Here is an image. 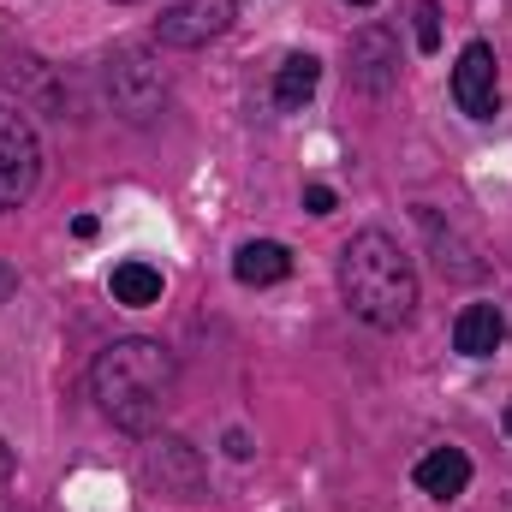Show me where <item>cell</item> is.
<instances>
[{"mask_svg":"<svg viewBox=\"0 0 512 512\" xmlns=\"http://www.w3.org/2000/svg\"><path fill=\"white\" fill-rule=\"evenodd\" d=\"M0 78L36 108V114H66V96H60V84H54V72L42 66V60H30V54H18V60H0Z\"/></svg>","mask_w":512,"mask_h":512,"instance_id":"cell-10","label":"cell"},{"mask_svg":"<svg viewBox=\"0 0 512 512\" xmlns=\"http://www.w3.org/2000/svg\"><path fill=\"white\" fill-rule=\"evenodd\" d=\"M346 60H352L346 72H352V84H358L364 96H387V90L399 84V42H393L387 24H364V30L352 36Z\"/></svg>","mask_w":512,"mask_h":512,"instance_id":"cell-7","label":"cell"},{"mask_svg":"<svg viewBox=\"0 0 512 512\" xmlns=\"http://www.w3.org/2000/svg\"><path fill=\"white\" fill-rule=\"evenodd\" d=\"M417 489L423 495H435V501H453V495H465V483H471V459L459 453V447H435V453H423L417 459Z\"/></svg>","mask_w":512,"mask_h":512,"instance_id":"cell-12","label":"cell"},{"mask_svg":"<svg viewBox=\"0 0 512 512\" xmlns=\"http://www.w3.org/2000/svg\"><path fill=\"white\" fill-rule=\"evenodd\" d=\"M108 286H114V298H120V304L143 310V304H155V298H161V268H149V262H137V256H131V262L114 268V280H108Z\"/></svg>","mask_w":512,"mask_h":512,"instance_id":"cell-15","label":"cell"},{"mask_svg":"<svg viewBox=\"0 0 512 512\" xmlns=\"http://www.w3.org/2000/svg\"><path fill=\"white\" fill-rule=\"evenodd\" d=\"M114 6H137V0H114Z\"/></svg>","mask_w":512,"mask_h":512,"instance_id":"cell-21","label":"cell"},{"mask_svg":"<svg viewBox=\"0 0 512 512\" xmlns=\"http://www.w3.org/2000/svg\"><path fill=\"white\" fill-rule=\"evenodd\" d=\"M411 18H417V48L435 54V48H441V6H435V0H417Z\"/></svg>","mask_w":512,"mask_h":512,"instance_id":"cell-16","label":"cell"},{"mask_svg":"<svg viewBox=\"0 0 512 512\" xmlns=\"http://www.w3.org/2000/svg\"><path fill=\"white\" fill-rule=\"evenodd\" d=\"M340 298L358 322H370L382 334L405 328L417 316V268H411L405 245L382 227L352 233L340 251Z\"/></svg>","mask_w":512,"mask_h":512,"instance_id":"cell-2","label":"cell"},{"mask_svg":"<svg viewBox=\"0 0 512 512\" xmlns=\"http://www.w3.org/2000/svg\"><path fill=\"white\" fill-rule=\"evenodd\" d=\"M179 387V364L161 340H114L96 352L90 364V393L102 405V417L126 435H155V423L167 417Z\"/></svg>","mask_w":512,"mask_h":512,"instance_id":"cell-1","label":"cell"},{"mask_svg":"<svg viewBox=\"0 0 512 512\" xmlns=\"http://www.w3.org/2000/svg\"><path fill=\"white\" fill-rule=\"evenodd\" d=\"M143 477H149L161 495H173V501H197V495H203V459H197V447H191V441H179V435L149 441Z\"/></svg>","mask_w":512,"mask_h":512,"instance_id":"cell-6","label":"cell"},{"mask_svg":"<svg viewBox=\"0 0 512 512\" xmlns=\"http://www.w3.org/2000/svg\"><path fill=\"white\" fill-rule=\"evenodd\" d=\"M507 346V316L501 304H465L459 322H453V352L465 358H495Z\"/></svg>","mask_w":512,"mask_h":512,"instance_id":"cell-9","label":"cell"},{"mask_svg":"<svg viewBox=\"0 0 512 512\" xmlns=\"http://www.w3.org/2000/svg\"><path fill=\"white\" fill-rule=\"evenodd\" d=\"M417 227L429 233V245H435V268H441L447 280H477V274H483V256L471 251L453 227H441L435 209H417Z\"/></svg>","mask_w":512,"mask_h":512,"instance_id":"cell-11","label":"cell"},{"mask_svg":"<svg viewBox=\"0 0 512 512\" xmlns=\"http://www.w3.org/2000/svg\"><path fill=\"white\" fill-rule=\"evenodd\" d=\"M233 274H239V286H274V280L292 274V251L274 245V239H251L233 256Z\"/></svg>","mask_w":512,"mask_h":512,"instance_id":"cell-13","label":"cell"},{"mask_svg":"<svg viewBox=\"0 0 512 512\" xmlns=\"http://www.w3.org/2000/svg\"><path fill=\"white\" fill-rule=\"evenodd\" d=\"M352 6H370V0H352Z\"/></svg>","mask_w":512,"mask_h":512,"instance_id":"cell-22","label":"cell"},{"mask_svg":"<svg viewBox=\"0 0 512 512\" xmlns=\"http://www.w3.org/2000/svg\"><path fill=\"white\" fill-rule=\"evenodd\" d=\"M453 102L471 120H495L501 108V84H495V48L489 42H465L459 66H453Z\"/></svg>","mask_w":512,"mask_h":512,"instance_id":"cell-8","label":"cell"},{"mask_svg":"<svg viewBox=\"0 0 512 512\" xmlns=\"http://www.w3.org/2000/svg\"><path fill=\"white\" fill-rule=\"evenodd\" d=\"M304 209H310V215H334V191H328V185H310V191H304Z\"/></svg>","mask_w":512,"mask_h":512,"instance_id":"cell-17","label":"cell"},{"mask_svg":"<svg viewBox=\"0 0 512 512\" xmlns=\"http://www.w3.org/2000/svg\"><path fill=\"white\" fill-rule=\"evenodd\" d=\"M239 18V0H179L155 18V42L161 48H203L215 36H227Z\"/></svg>","mask_w":512,"mask_h":512,"instance_id":"cell-5","label":"cell"},{"mask_svg":"<svg viewBox=\"0 0 512 512\" xmlns=\"http://www.w3.org/2000/svg\"><path fill=\"white\" fill-rule=\"evenodd\" d=\"M6 471H12V459H6V447H0V483H6Z\"/></svg>","mask_w":512,"mask_h":512,"instance_id":"cell-19","label":"cell"},{"mask_svg":"<svg viewBox=\"0 0 512 512\" xmlns=\"http://www.w3.org/2000/svg\"><path fill=\"white\" fill-rule=\"evenodd\" d=\"M12 292H18V274H12V262H0V304H6Z\"/></svg>","mask_w":512,"mask_h":512,"instance_id":"cell-18","label":"cell"},{"mask_svg":"<svg viewBox=\"0 0 512 512\" xmlns=\"http://www.w3.org/2000/svg\"><path fill=\"white\" fill-rule=\"evenodd\" d=\"M102 84H108V102H114V114H120L126 126H149V120H161V108H167V96H173L167 66H161L149 48H114Z\"/></svg>","mask_w":512,"mask_h":512,"instance_id":"cell-3","label":"cell"},{"mask_svg":"<svg viewBox=\"0 0 512 512\" xmlns=\"http://www.w3.org/2000/svg\"><path fill=\"white\" fill-rule=\"evenodd\" d=\"M316 84H322V60L316 54H286L280 60V72H274V108H304L310 96H316Z\"/></svg>","mask_w":512,"mask_h":512,"instance_id":"cell-14","label":"cell"},{"mask_svg":"<svg viewBox=\"0 0 512 512\" xmlns=\"http://www.w3.org/2000/svg\"><path fill=\"white\" fill-rule=\"evenodd\" d=\"M507 435H512V405H507Z\"/></svg>","mask_w":512,"mask_h":512,"instance_id":"cell-20","label":"cell"},{"mask_svg":"<svg viewBox=\"0 0 512 512\" xmlns=\"http://www.w3.org/2000/svg\"><path fill=\"white\" fill-rule=\"evenodd\" d=\"M42 185V143L24 108H6L0 102V215L6 209H24Z\"/></svg>","mask_w":512,"mask_h":512,"instance_id":"cell-4","label":"cell"}]
</instances>
